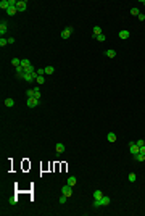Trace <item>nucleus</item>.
I'll return each mask as SVG.
<instances>
[{"label": "nucleus", "mask_w": 145, "mask_h": 216, "mask_svg": "<svg viewBox=\"0 0 145 216\" xmlns=\"http://www.w3.org/2000/svg\"><path fill=\"white\" fill-rule=\"evenodd\" d=\"M110 202H111V198L107 197V195H103L100 200H94V206H95V208H98V206H108Z\"/></svg>", "instance_id": "f257e3e1"}, {"label": "nucleus", "mask_w": 145, "mask_h": 216, "mask_svg": "<svg viewBox=\"0 0 145 216\" xmlns=\"http://www.w3.org/2000/svg\"><path fill=\"white\" fill-rule=\"evenodd\" d=\"M71 34H73V27H64L61 31V39H69Z\"/></svg>", "instance_id": "f03ea898"}, {"label": "nucleus", "mask_w": 145, "mask_h": 216, "mask_svg": "<svg viewBox=\"0 0 145 216\" xmlns=\"http://www.w3.org/2000/svg\"><path fill=\"white\" fill-rule=\"evenodd\" d=\"M27 107H29V108H34V107H37V105H39V100H37V98H36V97H27Z\"/></svg>", "instance_id": "7ed1b4c3"}, {"label": "nucleus", "mask_w": 145, "mask_h": 216, "mask_svg": "<svg viewBox=\"0 0 145 216\" xmlns=\"http://www.w3.org/2000/svg\"><path fill=\"white\" fill-rule=\"evenodd\" d=\"M139 150H140V147L137 145V144H132V142L129 144V152L132 153V157H134V155H137V153H139Z\"/></svg>", "instance_id": "20e7f679"}, {"label": "nucleus", "mask_w": 145, "mask_h": 216, "mask_svg": "<svg viewBox=\"0 0 145 216\" xmlns=\"http://www.w3.org/2000/svg\"><path fill=\"white\" fill-rule=\"evenodd\" d=\"M61 194L66 195V197H71V194H73V187H71V185H63V187H61Z\"/></svg>", "instance_id": "39448f33"}, {"label": "nucleus", "mask_w": 145, "mask_h": 216, "mask_svg": "<svg viewBox=\"0 0 145 216\" xmlns=\"http://www.w3.org/2000/svg\"><path fill=\"white\" fill-rule=\"evenodd\" d=\"M26 8H27V2H24V0L16 3V10L18 11H26Z\"/></svg>", "instance_id": "423d86ee"}, {"label": "nucleus", "mask_w": 145, "mask_h": 216, "mask_svg": "<svg viewBox=\"0 0 145 216\" xmlns=\"http://www.w3.org/2000/svg\"><path fill=\"white\" fill-rule=\"evenodd\" d=\"M8 6H10V2H8V0H2V2H0V8H2V10H8Z\"/></svg>", "instance_id": "0eeeda50"}, {"label": "nucleus", "mask_w": 145, "mask_h": 216, "mask_svg": "<svg viewBox=\"0 0 145 216\" xmlns=\"http://www.w3.org/2000/svg\"><path fill=\"white\" fill-rule=\"evenodd\" d=\"M55 150L58 152V153H63V152H64V145L61 144V142H58V144L55 145Z\"/></svg>", "instance_id": "6e6552de"}, {"label": "nucleus", "mask_w": 145, "mask_h": 216, "mask_svg": "<svg viewBox=\"0 0 145 216\" xmlns=\"http://www.w3.org/2000/svg\"><path fill=\"white\" fill-rule=\"evenodd\" d=\"M16 11H18V10H16V6H8V10H6V15H8V16H13Z\"/></svg>", "instance_id": "1a4fd4ad"}, {"label": "nucleus", "mask_w": 145, "mask_h": 216, "mask_svg": "<svg viewBox=\"0 0 145 216\" xmlns=\"http://www.w3.org/2000/svg\"><path fill=\"white\" fill-rule=\"evenodd\" d=\"M107 139H108V142H116V134L114 132H108Z\"/></svg>", "instance_id": "9d476101"}, {"label": "nucleus", "mask_w": 145, "mask_h": 216, "mask_svg": "<svg viewBox=\"0 0 145 216\" xmlns=\"http://www.w3.org/2000/svg\"><path fill=\"white\" fill-rule=\"evenodd\" d=\"M76 182H77V179H76L74 176H69V178H68V185L73 187V185H76Z\"/></svg>", "instance_id": "9b49d317"}, {"label": "nucleus", "mask_w": 145, "mask_h": 216, "mask_svg": "<svg viewBox=\"0 0 145 216\" xmlns=\"http://www.w3.org/2000/svg\"><path fill=\"white\" fill-rule=\"evenodd\" d=\"M100 34H102V27L100 26H94V37L100 36Z\"/></svg>", "instance_id": "f8f14e48"}, {"label": "nucleus", "mask_w": 145, "mask_h": 216, "mask_svg": "<svg viewBox=\"0 0 145 216\" xmlns=\"http://www.w3.org/2000/svg\"><path fill=\"white\" fill-rule=\"evenodd\" d=\"M102 197H103L102 190H95V192H94V200H100Z\"/></svg>", "instance_id": "ddd939ff"}, {"label": "nucleus", "mask_w": 145, "mask_h": 216, "mask_svg": "<svg viewBox=\"0 0 145 216\" xmlns=\"http://www.w3.org/2000/svg\"><path fill=\"white\" fill-rule=\"evenodd\" d=\"M131 15H132V16H139L140 15L139 8H137V6H132V8H131Z\"/></svg>", "instance_id": "4468645a"}, {"label": "nucleus", "mask_w": 145, "mask_h": 216, "mask_svg": "<svg viewBox=\"0 0 145 216\" xmlns=\"http://www.w3.org/2000/svg\"><path fill=\"white\" fill-rule=\"evenodd\" d=\"M119 39H129V31H119Z\"/></svg>", "instance_id": "2eb2a0df"}, {"label": "nucleus", "mask_w": 145, "mask_h": 216, "mask_svg": "<svg viewBox=\"0 0 145 216\" xmlns=\"http://www.w3.org/2000/svg\"><path fill=\"white\" fill-rule=\"evenodd\" d=\"M11 65L15 66V68L21 66V60H19V58H13V60H11Z\"/></svg>", "instance_id": "dca6fc26"}, {"label": "nucleus", "mask_w": 145, "mask_h": 216, "mask_svg": "<svg viewBox=\"0 0 145 216\" xmlns=\"http://www.w3.org/2000/svg\"><path fill=\"white\" fill-rule=\"evenodd\" d=\"M105 55H107L108 58H114V57H116V52H114V50H107Z\"/></svg>", "instance_id": "f3484780"}, {"label": "nucleus", "mask_w": 145, "mask_h": 216, "mask_svg": "<svg viewBox=\"0 0 145 216\" xmlns=\"http://www.w3.org/2000/svg\"><path fill=\"white\" fill-rule=\"evenodd\" d=\"M6 29H8L6 24H5V23H2V24H0V34H2V37H3V34L6 32Z\"/></svg>", "instance_id": "a211bd4d"}, {"label": "nucleus", "mask_w": 145, "mask_h": 216, "mask_svg": "<svg viewBox=\"0 0 145 216\" xmlns=\"http://www.w3.org/2000/svg\"><path fill=\"white\" fill-rule=\"evenodd\" d=\"M53 73H55L53 66H45V74H53Z\"/></svg>", "instance_id": "6ab92c4d"}, {"label": "nucleus", "mask_w": 145, "mask_h": 216, "mask_svg": "<svg viewBox=\"0 0 145 216\" xmlns=\"http://www.w3.org/2000/svg\"><path fill=\"white\" fill-rule=\"evenodd\" d=\"M13 105H15V100H13V98H6L5 100V107H13Z\"/></svg>", "instance_id": "aec40b11"}, {"label": "nucleus", "mask_w": 145, "mask_h": 216, "mask_svg": "<svg viewBox=\"0 0 145 216\" xmlns=\"http://www.w3.org/2000/svg\"><path fill=\"white\" fill-rule=\"evenodd\" d=\"M34 97L37 98V100H40V97H42V95H40V90H39V87L34 89Z\"/></svg>", "instance_id": "412c9836"}, {"label": "nucleus", "mask_w": 145, "mask_h": 216, "mask_svg": "<svg viewBox=\"0 0 145 216\" xmlns=\"http://www.w3.org/2000/svg\"><path fill=\"white\" fill-rule=\"evenodd\" d=\"M135 160L137 161H145V155H142V153H137V155H134Z\"/></svg>", "instance_id": "4be33fe9"}, {"label": "nucleus", "mask_w": 145, "mask_h": 216, "mask_svg": "<svg viewBox=\"0 0 145 216\" xmlns=\"http://www.w3.org/2000/svg\"><path fill=\"white\" fill-rule=\"evenodd\" d=\"M21 66H23V68H27V66H31L29 60H26V58H24V60H21Z\"/></svg>", "instance_id": "5701e85b"}, {"label": "nucleus", "mask_w": 145, "mask_h": 216, "mask_svg": "<svg viewBox=\"0 0 145 216\" xmlns=\"http://www.w3.org/2000/svg\"><path fill=\"white\" fill-rule=\"evenodd\" d=\"M36 82H37L39 86H42L44 82H45V79H44V76H37V79H36Z\"/></svg>", "instance_id": "b1692460"}, {"label": "nucleus", "mask_w": 145, "mask_h": 216, "mask_svg": "<svg viewBox=\"0 0 145 216\" xmlns=\"http://www.w3.org/2000/svg\"><path fill=\"white\" fill-rule=\"evenodd\" d=\"M97 40H98V42H105V40H107V37H105V34H100V36H97Z\"/></svg>", "instance_id": "393cba45"}, {"label": "nucleus", "mask_w": 145, "mask_h": 216, "mask_svg": "<svg viewBox=\"0 0 145 216\" xmlns=\"http://www.w3.org/2000/svg\"><path fill=\"white\" fill-rule=\"evenodd\" d=\"M127 179H129V181H131V182H135V179H137V176H135L134 173H131V174H129V176H127Z\"/></svg>", "instance_id": "a878e982"}, {"label": "nucleus", "mask_w": 145, "mask_h": 216, "mask_svg": "<svg viewBox=\"0 0 145 216\" xmlns=\"http://www.w3.org/2000/svg\"><path fill=\"white\" fill-rule=\"evenodd\" d=\"M6 44H8V39H5V37H2V39H0V47H5Z\"/></svg>", "instance_id": "bb28decb"}, {"label": "nucleus", "mask_w": 145, "mask_h": 216, "mask_svg": "<svg viewBox=\"0 0 145 216\" xmlns=\"http://www.w3.org/2000/svg\"><path fill=\"white\" fill-rule=\"evenodd\" d=\"M26 95H27V97H34V89H27Z\"/></svg>", "instance_id": "cd10ccee"}, {"label": "nucleus", "mask_w": 145, "mask_h": 216, "mask_svg": "<svg viewBox=\"0 0 145 216\" xmlns=\"http://www.w3.org/2000/svg\"><path fill=\"white\" fill-rule=\"evenodd\" d=\"M66 198H68V197L61 194V197H60V203H61V205H63V203H66Z\"/></svg>", "instance_id": "c85d7f7f"}, {"label": "nucleus", "mask_w": 145, "mask_h": 216, "mask_svg": "<svg viewBox=\"0 0 145 216\" xmlns=\"http://www.w3.org/2000/svg\"><path fill=\"white\" fill-rule=\"evenodd\" d=\"M135 144H137L139 147H144V145H145V140H144V139H139V140L135 142Z\"/></svg>", "instance_id": "c756f323"}, {"label": "nucleus", "mask_w": 145, "mask_h": 216, "mask_svg": "<svg viewBox=\"0 0 145 216\" xmlns=\"http://www.w3.org/2000/svg\"><path fill=\"white\" fill-rule=\"evenodd\" d=\"M37 74H39V76H44V74H45V68H44V70H42V68H40V70H37Z\"/></svg>", "instance_id": "7c9ffc66"}, {"label": "nucleus", "mask_w": 145, "mask_h": 216, "mask_svg": "<svg viewBox=\"0 0 145 216\" xmlns=\"http://www.w3.org/2000/svg\"><path fill=\"white\" fill-rule=\"evenodd\" d=\"M137 18H139L140 21H145V15H144V13H140V15H139V16H137Z\"/></svg>", "instance_id": "2f4dec72"}, {"label": "nucleus", "mask_w": 145, "mask_h": 216, "mask_svg": "<svg viewBox=\"0 0 145 216\" xmlns=\"http://www.w3.org/2000/svg\"><path fill=\"white\" fill-rule=\"evenodd\" d=\"M8 202H10V205H16V198H10Z\"/></svg>", "instance_id": "473e14b6"}, {"label": "nucleus", "mask_w": 145, "mask_h": 216, "mask_svg": "<svg viewBox=\"0 0 145 216\" xmlns=\"http://www.w3.org/2000/svg\"><path fill=\"white\" fill-rule=\"evenodd\" d=\"M139 153H142V155H145V145H144V147H140V150H139Z\"/></svg>", "instance_id": "72a5a7b5"}, {"label": "nucleus", "mask_w": 145, "mask_h": 216, "mask_svg": "<svg viewBox=\"0 0 145 216\" xmlns=\"http://www.w3.org/2000/svg\"><path fill=\"white\" fill-rule=\"evenodd\" d=\"M142 3H144V5H145V0H142Z\"/></svg>", "instance_id": "f704fd0d"}]
</instances>
